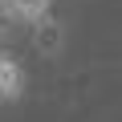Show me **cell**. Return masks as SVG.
Listing matches in <instances>:
<instances>
[{
	"label": "cell",
	"mask_w": 122,
	"mask_h": 122,
	"mask_svg": "<svg viewBox=\"0 0 122 122\" xmlns=\"http://www.w3.org/2000/svg\"><path fill=\"white\" fill-rule=\"evenodd\" d=\"M25 94V69L12 53H0V106H12Z\"/></svg>",
	"instance_id": "obj_1"
},
{
	"label": "cell",
	"mask_w": 122,
	"mask_h": 122,
	"mask_svg": "<svg viewBox=\"0 0 122 122\" xmlns=\"http://www.w3.org/2000/svg\"><path fill=\"white\" fill-rule=\"evenodd\" d=\"M16 20H29V25H41L45 16H49V8H53V0H0Z\"/></svg>",
	"instance_id": "obj_2"
}]
</instances>
